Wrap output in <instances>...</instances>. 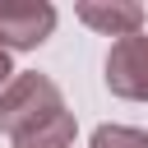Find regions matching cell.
Segmentation results:
<instances>
[{
	"instance_id": "cell-1",
	"label": "cell",
	"mask_w": 148,
	"mask_h": 148,
	"mask_svg": "<svg viewBox=\"0 0 148 148\" xmlns=\"http://www.w3.org/2000/svg\"><path fill=\"white\" fill-rule=\"evenodd\" d=\"M60 106H65V97H60L56 79L51 74H37V69H23V74H14L0 88V134L14 139V134H23L28 125L46 120Z\"/></svg>"
},
{
	"instance_id": "cell-2",
	"label": "cell",
	"mask_w": 148,
	"mask_h": 148,
	"mask_svg": "<svg viewBox=\"0 0 148 148\" xmlns=\"http://www.w3.org/2000/svg\"><path fill=\"white\" fill-rule=\"evenodd\" d=\"M56 32V9L46 0H0V46L32 51Z\"/></svg>"
},
{
	"instance_id": "cell-3",
	"label": "cell",
	"mask_w": 148,
	"mask_h": 148,
	"mask_svg": "<svg viewBox=\"0 0 148 148\" xmlns=\"http://www.w3.org/2000/svg\"><path fill=\"white\" fill-rule=\"evenodd\" d=\"M106 88L125 102H148V32L120 37L106 51Z\"/></svg>"
},
{
	"instance_id": "cell-4",
	"label": "cell",
	"mask_w": 148,
	"mask_h": 148,
	"mask_svg": "<svg viewBox=\"0 0 148 148\" xmlns=\"http://www.w3.org/2000/svg\"><path fill=\"white\" fill-rule=\"evenodd\" d=\"M92 32H102V37H134L139 28H143V18H148V9L143 5H134V0H83L79 9H74Z\"/></svg>"
},
{
	"instance_id": "cell-5",
	"label": "cell",
	"mask_w": 148,
	"mask_h": 148,
	"mask_svg": "<svg viewBox=\"0 0 148 148\" xmlns=\"http://www.w3.org/2000/svg\"><path fill=\"white\" fill-rule=\"evenodd\" d=\"M74 111L69 106H60V111H51L46 120H37V125H28L23 134H14L9 143L14 148H69L74 143Z\"/></svg>"
},
{
	"instance_id": "cell-6",
	"label": "cell",
	"mask_w": 148,
	"mask_h": 148,
	"mask_svg": "<svg viewBox=\"0 0 148 148\" xmlns=\"http://www.w3.org/2000/svg\"><path fill=\"white\" fill-rule=\"evenodd\" d=\"M88 148H148V134L134 125H97Z\"/></svg>"
},
{
	"instance_id": "cell-7",
	"label": "cell",
	"mask_w": 148,
	"mask_h": 148,
	"mask_svg": "<svg viewBox=\"0 0 148 148\" xmlns=\"http://www.w3.org/2000/svg\"><path fill=\"white\" fill-rule=\"evenodd\" d=\"M9 79H14V65H9V51H5V46H0V88H5V83H9Z\"/></svg>"
}]
</instances>
